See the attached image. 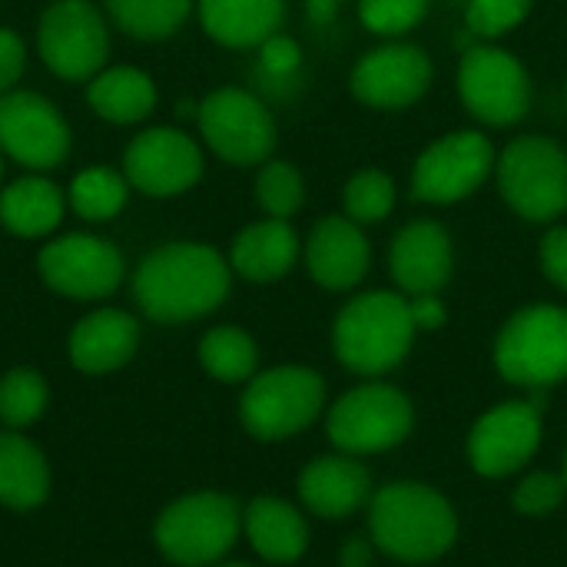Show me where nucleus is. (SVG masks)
<instances>
[{"instance_id": "nucleus-1", "label": "nucleus", "mask_w": 567, "mask_h": 567, "mask_svg": "<svg viewBox=\"0 0 567 567\" xmlns=\"http://www.w3.org/2000/svg\"><path fill=\"white\" fill-rule=\"evenodd\" d=\"M233 266L203 243H166L146 252L133 272V299L153 322H193L223 306Z\"/></svg>"}, {"instance_id": "nucleus-2", "label": "nucleus", "mask_w": 567, "mask_h": 567, "mask_svg": "<svg viewBox=\"0 0 567 567\" xmlns=\"http://www.w3.org/2000/svg\"><path fill=\"white\" fill-rule=\"evenodd\" d=\"M372 535L402 561H432L455 542V512L422 485H389L372 498Z\"/></svg>"}, {"instance_id": "nucleus-3", "label": "nucleus", "mask_w": 567, "mask_h": 567, "mask_svg": "<svg viewBox=\"0 0 567 567\" xmlns=\"http://www.w3.org/2000/svg\"><path fill=\"white\" fill-rule=\"evenodd\" d=\"M415 326L409 302L395 292H365L352 299L336 319V355L346 369L359 375H382L395 369L409 346Z\"/></svg>"}, {"instance_id": "nucleus-4", "label": "nucleus", "mask_w": 567, "mask_h": 567, "mask_svg": "<svg viewBox=\"0 0 567 567\" xmlns=\"http://www.w3.org/2000/svg\"><path fill=\"white\" fill-rule=\"evenodd\" d=\"M40 63L63 83H90L110 56V23L93 0H50L37 20Z\"/></svg>"}, {"instance_id": "nucleus-5", "label": "nucleus", "mask_w": 567, "mask_h": 567, "mask_svg": "<svg viewBox=\"0 0 567 567\" xmlns=\"http://www.w3.org/2000/svg\"><path fill=\"white\" fill-rule=\"evenodd\" d=\"M505 203L532 219L551 223L567 209V153L548 136H518L498 159Z\"/></svg>"}, {"instance_id": "nucleus-6", "label": "nucleus", "mask_w": 567, "mask_h": 567, "mask_svg": "<svg viewBox=\"0 0 567 567\" xmlns=\"http://www.w3.org/2000/svg\"><path fill=\"white\" fill-rule=\"evenodd\" d=\"M196 126L209 153L229 166H262L276 150V120L269 106L239 86H219L199 100Z\"/></svg>"}, {"instance_id": "nucleus-7", "label": "nucleus", "mask_w": 567, "mask_h": 567, "mask_svg": "<svg viewBox=\"0 0 567 567\" xmlns=\"http://www.w3.org/2000/svg\"><path fill=\"white\" fill-rule=\"evenodd\" d=\"M495 362L515 385L545 389L567 379V309L528 306L515 312L498 336Z\"/></svg>"}, {"instance_id": "nucleus-8", "label": "nucleus", "mask_w": 567, "mask_h": 567, "mask_svg": "<svg viewBox=\"0 0 567 567\" xmlns=\"http://www.w3.org/2000/svg\"><path fill=\"white\" fill-rule=\"evenodd\" d=\"M37 272L47 289L63 299L96 302L123 286V252L93 233H63L37 252Z\"/></svg>"}, {"instance_id": "nucleus-9", "label": "nucleus", "mask_w": 567, "mask_h": 567, "mask_svg": "<svg viewBox=\"0 0 567 567\" xmlns=\"http://www.w3.org/2000/svg\"><path fill=\"white\" fill-rule=\"evenodd\" d=\"M239 535V508L233 498L199 492L169 505L156 522L159 551L183 567L213 565Z\"/></svg>"}, {"instance_id": "nucleus-10", "label": "nucleus", "mask_w": 567, "mask_h": 567, "mask_svg": "<svg viewBox=\"0 0 567 567\" xmlns=\"http://www.w3.org/2000/svg\"><path fill=\"white\" fill-rule=\"evenodd\" d=\"M70 123L37 90L0 93V153L30 173H50L70 156Z\"/></svg>"}, {"instance_id": "nucleus-11", "label": "nucleus", "mask_w": 567, "mask_h": 567, "mask_svg": "<svg viewBox=\"0 0 567 567\" xmlns=\"http://www.w3.org/2000/svg\"><path fill=\"white\" fill-rule=\"evenodd\" d=\"M322 399H326V389L312 369L282 365L249 382V389L243 392L239 415H243V425L256 439L276 442L306 429L319 415Z\"/></svg>"}, {"instance_id": "nucleus-12", "label": "nucleus", "mask_w": 567, "mask_h": 567, "mask_svg": "<svg viewBox=\"0 0 567 567\" xmlns=\"http://www.w3.org/2000/svg\"><path fill=\"white\" fill-rule=\"evenodd\" d=\"M458 93L468 113L488 126H512L532 106V80L522 60L502 47H468L458 63Z\"/></svg>"}, {"instance_id": "nucleus-13", "label": "nucleus", "mask_w": 567, "mask_h": 567, "mask_svg": "<svg viewBox=\"0 0 567 567\" xmlns=\"http://www.w3.org/2000/svg\"><path fill=\"white\" fill-rule=\"evenodd\" d=\"M203 146L179 126H150L123 150V176L130 189L150 199L189 193L203 179Z\"/></svg>"}, {"instance_id": "nucleus-14", "label": "nucleus", "mask_w": 567, "mask_h": 567, "mask_svg": "<svg viewBox=\"0 0 567 567\" xmlns=\"http://www.w3.org/2000/svg\"><path fill=\"white\" fill-rule=\"evenodd\" d=\"M492 140L478 130H455L435 140L412 169V196L419 203H458L472 196L495 169Z\"/></svg>"}, {"instance_id": "nucleus-15", "label": "nucleus", "mask_w": 567, "mask_h": 567, "mask_svg": "<svg viewBox=\"0 0 567 567\" xmlns=\"http://www.w3.org/2000/svg\"><path fill=\"white\" fill-rule=\"evenodd\" d=\"M412 429V405L392 385H362L329 412V439L352 455L385 452Z\"/></svg>"}, {"instance_id": "nucleus-16", "label": "nucleus", "mask_w": 567, "mask_h": 567, "mask_svg": "<svg viewBox=\"0 0 567 567\" xmlns=\"http://www.w3.org/2000/svg\"><path fill=\"white\" fill-rule=\"evenodd\" d=\"M429 83H432V60L415 43L375 47L355 63L349 76L355 100L375 110H405L425 96Z\"/></svg>"}, {"instance_id": "nucleus-17", "label": "nucleus", "mask_w": 567, "mask_h": 567, "mask_svg": "<svg viewBox=\"0 0 567 567\" xmlns=\"http://www.w3.org/2000/svg\"><path fill=\"white\" fill-rule=\"evenodd\" d=\"M542 402H508L492 409L485 419H478L472 439H468V455L478 475L502 478L518 472L538 449L542 439Z\"/></svg>"}, {"instance_id": "nucleus-18", "label": "nucleus", "mask_w": 567, "mask_h": 567, "mask_svg": "<svg viewBox=\"0 0 567 567\" xmlns=\"http://www.w3.org/2000/svg\"><path fill=\"white\" fill-rule=\"evenodd\" d=\"M369 239L349 216H326L312 226L306 239V266L309 276L332 292L352 289L369 272Z\"/></svg>"}, {"instance_id": "nucleus-19", "label": "nucleus", "mask_w": 567, "mask_h": 567, "mask_svg": "<svg viewBox=\"0 0 567 567\" xmlns=\"http://www.w3.org/2000/svg\"><path fill=\"white\" fill-rule=\"evenodd\" d=\"M392 276L409 296H429L439 292L452 276V239L442 223L419 219L409 223L389 252Z\"/></svg>"}, {"instance_id": "nucleus-20", "label": "nucleus", "mask_w": 567, "mask_h": 567, "mask_svg": "<svg viewBox=\"0 0 567 567\" xmlns=\"http://www.w3.org/2000/svg\"><path fill=\"white\" fill-rule=\"evenodd\" d=\"M140 346V326L123 309H93L83 316L66 339L70 362L86 375L116 372L133 359Z\"/></svg>"}, {"instance_id": "nucleus-21", "label": "nucleus", "mask_w": 567, "mask_h": 567, "mask_svg": "<svg viewBox=\"0 0 567 567\" xmlns=\"http://www.w3.org/2000/svg\"><path fill=\"white\" fill-rule=\"evenodd\" d=\"M209 40L229 50L262 47L286 20V0H196Z\"/></svg>"}, {"instance_id": "nucleus-22", "label": "nucleus", "mask_w": 567, "mask_h": 567, "mask_svg": "<svg viewBox=\"0 0 567 567\" xmlns=\"http://www.w3.org/2000/svg\"><path fill=\"white\" fill-rule=\"evenodd\" d=\"M299 259V236L289 219H259L246 226L229 249V266L249 282H276Z\"/></svg>"}, {"instance_id": "nucleus-23", "label": "nucleus", "mask_w": 567, "mask_h": 567, "mask_svg": "<svg viewBox=\"0 0 567 567\" xmlns=\"http://www.w3.org/2000/svg\"><path fill=\"white\" fill-rule=\"evenodd\" d=\"M66 213V193L43 173L20 176L0 189V226L20 239L50 236Z\"/></svg>"}, {"instance_id": "nucleus-24", "label": "nucleus", "mask_w": 567, "mask_h": 567, "mask_svg": "<svg viewBox=\"0 0 567 567\" xmlns=\"http://www.w3.org/2000/svg\"><path fill=\"white\" fill-rule=\"evenodd\" d=\"M86 106L113 126H133L156 110V83L146 70L130 63L103 66L86 83Z\"/></svg>"}, {"instance_id": "nucleus-25", "label": "nucleus", "mask_w": 567, "mask_h": 567, "mask_svg": "<svg viewBox=\"0 0 567 567\" xmlns=\"http://www.w3.org/2000/svg\"><path fill=\"white\" fill-rule=\"evenodd\" d=\"M302 502L322 518H346L369 495V472L352 458H319L299 475Z\"/></svg>"}, {"instance_id": "nucleus-26", "label": "nucleus", "mask_w": 567, "mask_h": 567, "mask_svg": "<svg viewBox=\"0 0 567 567\" xmlns=\"http://www.w3.org/2000/svg\"><path fill=\"white\" fill-rule=\"evenodd\" d=\"M50 472L43 455L17 432H0V502L13 512H30L47 498Z\"/></svg>"}, {"instance_id": "nucleus-27", "label": "nucleus", "mask_w": 567, "mask_h": 567, "mask_svg": "<svg viewBox=\"0 0 567 567\" xmlns=\"http://www.w3.org/2000/svg\"><path fill=\"white\" fill-rule=\"evenodd\" d=\"M246 532H249L252 548L266 561H276V565L296 561L306 551V542H309L302 515L292 505L276 502V498H256L249 505Z\"/></svg>"}, {"instance_id": "nucleus-28", "label": "nucleus", "mask_w": 567, "mask_h": 567, "mask_svg": "<svg viewBox=\"0 0 567 567\" xmlns=\"http://www.w3.org/2000/svg\"><path fill=\"white\" fill-rule=\"evenodd\" d=\"M103 7L110 23L126 37L153 43L173 37L193 13L196 0H103Z\"/></svg>"}, {"instance_id": "nucleus-29", "label": "nucleus", "mask_w": 567, "mask_h": 567, "mask_svg": "<svg viewBox=\"0 0 567 567\" xmlns=\"http://www.w3.org/2000/svg\"><path fill=\"white\" fill-rule=\"evenodd\" d=\"M126 199H130V183H126L123 169L116 173L110 166H86L66 186V206L86 223L116 219L123 213Z\"/></svg>"}, {"instance_id": "nucleus-30", "label": "nucleus", "mask_w": 567, "mask_h": 567, "mask_svg": "<svg viewBox=\"0 0 567 567\" xmlns=\"http://www.w3.org/2000/svg\"><path fill=\"white\" fill-rule=\"evenodd\" d=\"M199 362L219 382H246L256 372V342L236 326L209 329L199 342Z\"/></svg>"}, {"instance_id": "nucleus-31", "label": "nucleus", "mask_w": 567, "mask_h": 567, "mask_svg": "<svg viewBox=\"0 0 567 567\" xmlns=\"http://www.w3.org/2000/svg\"><path fill=\"white\" fill-rule=\"evenodd\" d=\"M256 203L272 219H292L306 203L302 173L286 159H266L256 176Z\"/></svg>"}, {"instance_id": "nucleus-32", "label": "nucleus", "mask_w": 567, "mask_h": 567, "mask_svg": "<svg viewBox=\"0 0 567 567\" xmlns=\"http://www.w3.org/2000/svg\"><path fill=\"white\" fill-rule=\"evenodd\" d=\"M47 409V382L33 369H13L0 379V422L10 429L33 425Z\"/></svg>"}, {"instance_id": "nucleus-33", "label": "nucleus", "mask_w": 567, "mask_h": 567, "mask_svg": "<svg viewBox=\"0 0 567 567\" xmlns=\"http://www.w3.org/2000/svg\"><path fill=\"white\" fill-rule=\"evenodd\" d=\"M346 216L355 223H379L395 209V183L382 169H362L346 183Z\"/></svg>"}, {"instance_id": "nucleus-34", "label": "nucleus", "mask_w": 567, "mask_h": 567, "mask_svg": "<svg viewBox=\"0 0 567 567\" xmlns=\"http://www.w3.org/2000/svg\"><path fill=\"white\" fill-rule=\"evenodd\" d=\"M429 10V0H359V20L382 37L409 33Z\"/></svg>"}, {"instance_id": "nucleus-35", "label": "nucleus", "mask_w": 567, "mask_h": 567, "mask_svg": "<svg viewBox=\"0 0 567 567\" xmlns=\"http://www.w3.org/2000/svg\"><path fill=\"white\" fill-rule=\"evenodd\" d=\"M532 10V0H468L465 23L475 37L495 40L515 30Z\"/></svg>"}, {"instance_id": "nucleus-36", "label": "nucleus", "mask_w": 567, "mask_h": 567, "mask_svg": "<svg viewBox=\"0 0 567 567\" xmlns=\"http://www.w3.org/2000/svg\"><path fill=\"white\" fill-rule=\"evenodd\" d=\"M567 482L555 475H532L518 485L515 492V508L525 515H548L561 505Z\"/></svg>"}, {"instance_id": "nucleus-37", "label": "nucleus", "mask_w": 567, "mask_h": 567, "mask_svg": "<svg viewBox=\"0 0 567 567\" xmlns=\"http://www.w3.org/2000/svg\"><path fill=\"white\" fill-rule=\"evenodd\" d=\"M259 63H262V73L269 80H289V76H296V70L302 63V50H299V43L292 37L272 33L259 47Z\"/></svg>"}, {"instance_id": "nucleus-38", "label": "nucleus", "mask_w": 567, "mask_h": 567, "mask_svg": "<svg viewBox=\"0 0 567 567\" xmlns=\"http://www.w3.org/2000/svg\"><path fill=\"white\" fill-rule=\"evenodd\" d=\"M27 70V43L17 30L0 27V93L17 90V80Z\"/></svg>"}, {"instance_id": "nucleus-39", "label": "nucleus", "mask_w": 567, "mask_h": 567, "mask_svg": "<svg viewBox=\"0 0 567 567\" xmlns=\"http://www.w3.org/2000/svg\"><path fill=\"white\" fill-rule=\"evenodd\" d=\"M542 269L545 276L567 292V226L551 229L542 239Z\"/></svg>"}, {"instance_id": "nucleus-40", "label": "nucleus", "mask_w": 567, "mask_h": 567, "mask_svg": "<svg viewBox=\"0 0 567 567\" xmlns=\"http://www.w3.org/2000/svg\"><path fill=\"white\" fill-rule=\"evenodd\" d=\"M409 316H412L415 332H419V329H422V332H435V329L445 326V306H442V299H439L435 292H429V296H412V299H409Z\"/></svg>"}, {"instance_id": "nucleus-41", "label": "nucleus", "mask_w": 567, "mask_h": 567, "mask_svg": "<svg viewBox=\"0 0 567 567\" xmlns=\"http://www.w3.org/2000/svg\"><path fill=\"white\" fill-rule=\"evenodd\" d=\"M372 565V548L365 542H349L342 548V567H369Z\"/></svg>"}, {"instance_id": "nucleus-42", "label": "nucleus", "mask_w": 567, "mask_h": 567, "mask_svg": "<svg viewBox=\"0 0 567 567\" xmlns=\"http://www.w3.org/2000/svg\"><path fill=\"white\" fill-rule=\"evenodd\" d=\"M306 3H309V17H312V20L329 23V20L336 17V10H339L342 0H306Z\"/></svg>"}, {"instance_id": "nucleus-43", "label": "nucleus", "mask_w": 567, "mask_h": 567, "mask_svg": "<svg viewBox=\"0 0 567 567\" xmlns=\"http://www.w3.org/2000/svg\"><path fill=\"white\" fill-rule=\"evenodd\" d=\"M3 159H7V156L0 153V179H3Z\"/></svg>"}, {"instance_id": "nucleus-44", "label": "nucleus", "mask_w": 567, "mask_h": 567, "mask_svg": "<svg viewBox=\"0 0 567 567\" xmlns=\"http://www.w3.org/2000/svg\"><path fill=\"white\" fill-rule=\"evenodd\" d=\"M565 482H567V458H565Z\"/></svg>"}, {"instance_id": "nucleus-45", "label": "nucleus", "mask_w": 567, "mask_h": 567, "mask_svg": "<svg viewBox=\"0 0 567 567\" xmlns=\"http://www.w3.org/2000/svg\"><path fill=\"white\" fill-rule=\"evenodd\" d=\"M229 567H246V565H229Z\"/></svg>"}]
</instances>
